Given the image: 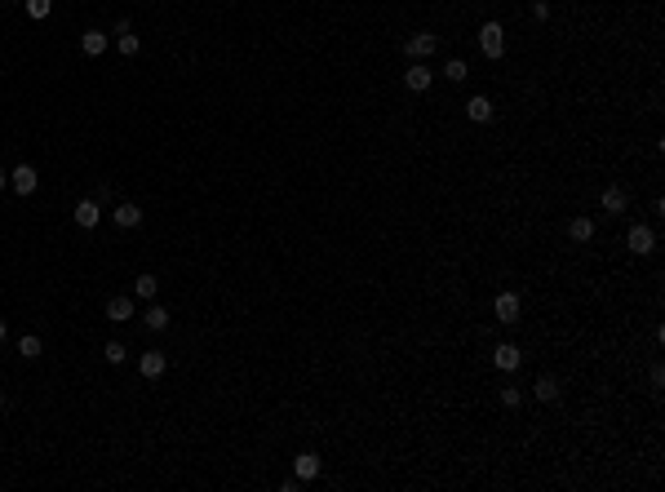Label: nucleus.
I'll use <instances>...</instances> for the list:
<instances>
[{
  "label": "nucleus",
  "instance_id": "1",
  "mask_svg": "<svg viewBox=\"0 0 665 492\" xmlns=\"http://www.w3.org/2000/svg\"><path fill=\"white\" fill-rule=\"evenodd\" d=\"M479 49H483V58H492V63L506 54V27L501 22H483L479 27Z\"/></svg>",
  "mask_w": 665,
  "mask_h": 492
},
{
  "label": "nucleus",
  "instance_id": "2",
  "mask_svg": "<svg viewBox=\"0 0 665 492\" xmlns=\"http://www.w3.org/2000/svg\"><path fill=\"white\" fill-rule=\"evenodd\" d=\"M404 49H408V58H413V63H426V58H430L435 49H439V35H430V31H413Z\"/></svg>",
  "mask_w": 665,
  "mask_h": 492
},
{
  "label": "nucleus",
  "instance_id": "3",
  "mask_svg": "<svg viewBox=\"0 0 665 492\" xmlns=\"http://www.w3.org/2000/svg\"><path fill=\"white\" fill-rule=\"evenodd\" d=\"M625 244H630V253H639V257H648L652 248H657V235H652V226H630V235H625Z\"/></svg>",
  "mask_w": 665,
  "mask_h": 492
},
{
  "label": "nucleus",
  "instance_id": "4",
  "mask_svg": "<svg viewBox=\"0 0 665 492\" xmlns=\"http://www.w3.org/2000/svg\"><path fill=\"white\" fill-rule=\"evenodd\" d=\"M492 364H497L501 373H515V368L524 364V355H519L515 342H497V351H492Z\"/></svg>",
  "mask_w": 665,
  "mask_h": 492
},
{
  "label": "nucleus",
  "instance_id": "5",
  "mask_svg": "<svg viewBox=\"0 0 665 492\" xmlns=\"http://www.w3.org/2000/svg\"><path fill=\"white\" fill-rule=\"evenodd\" d=\"M492 310H497L501 324H519V310H524V302H519V293H497Z\"/></svg>",
  "mask_w": 665,
  "mask_h": 492
},
{
  "label": "nucleus",
  "instance_id": "6",
  "mask_svg": "<svg viewBox=\"0 0 665 492\" xmlns=\"http://www.w3.org/2000/svg\"><path fill=\"white\" fill-rule=\"evenodd\" d=\"M404 85H408V89H413V93H426V89L435 85V71H430L426 63H413V67H408V71H404Z\"/></svg>",
  "mask_w": 665,
  "mask_h": 492
},
{
  "label": "nucleus",
  "instance_id": "7",
  "mask_svg": "<svg viewBox=\"0 0 665 492\" xmlns=\"http://www.w3.org/2000/svg\"><path fill=\"white\" fill-rule=\"evenodd\" d=\"M138 368H142V377H147V381H155V377H164V368H169V355H164V351H142Z\"/></svg>",
  "mask_w": 665,
  "mask_h": 492
},
{
  "label": "nucleus",
  "instance_id": "8",
  "mask_svg": "<svg viewBox=\"0 0 665 492\" xmlns=\"http://www.w3.org/2000/svg\"><path fill=\"white\" fill-rule=\"evenodd\" d=\"M9 187H14L18 196H31V191L40 187V177H36V169H31V164H18V169L9 173Z\"/></svg>",
  "mask_w": 665,
  "mask_h": 492
},
{
  "label": "nucleus",
  "instance_id": "9",
  "mask_svg": "<svg viewBox=\"0 0 665 492\" xmlns=\"http://www.w3.org/2000/svg\"><path fill=\"white\" fill-rule=\"evenodd\" d=\"M293 475H297V484L320 479V457H315V452H297V457H293Z\"/></svg>",
  "mask_w": 665,
  "mask_h": 492
},
{
  "label": "nucleus",
  "instance_id": "10",
  "mask_svg": "<svg viewBox=\"0 0 665 492\" xmlns=\"http://www.w3.org/2000/svg\"><path fill=\"white\" fill-rule=\"evenodd\" d=\"M71 218H76V226H84V231H89V226H98V222H102V209H98V200H80Z\"/></svg>",
  "mask_w": 665,
  "mask_h": 492
},
{
  "label": "nucleus",
  "instance_id": "11",
  "mask_svg": "<svg viewBox=\"0 0 665 492\" xmlns=\"http://www.w3.org/2000/svg\"><path fill=\"white\" fill-rule=\"evenodd\" d=\"M492 111H497V106H492V98H483V93H475V98L466 102V116L475 120V125H488V120H492Z\"/></svg>",
  "mask_w": 665,
  "mask_h": 492
},
{
  "label": "nucleus",
  "instance_id": "12",
  "mask_svg": "<svg viewBox=\"0 0 665 492\" xmlns=\"http://www.w3.org/2000/svg\"><path fill=\"white\" fill-rule=\"evenodd\" d=\"M532 395H537L541 404H554L559 399V377H550V373H541L537 381H532Z\"/></svg>",
  "mask_w": 665,
  "mask_h": 492
},
{
  "label": "nucleus",
  "instance_id": "13",
  "mask_svg": "<svg viewBox=\"0 0 665 492\" xmlns=\"http://www.w3.org/2000/svg\"><path fill=\"white\" fill-rule=\"evenodd\" d=\"M111 218H116V226H125V231H133V226L142 222V209L125 200V204H116V209H111Z\"/></svg>",
  "mask_w": 665,
  "mask_h": 492
},
{
  "label": "nucleus",
  "instance_id": "14",
  "mask_svg": "<svg viewBox=\"0 0 665 492\" xmlns=\"http://www.w3.org/2000/svg\"><path fill=\"white\" fill-rule=\"evenodd\" d=\"M107 319L111 324L133 319V297H107Z\"/></svg>",
  "mask_w": 665,
  "mask_h": 492
},
{
  "label": "nucleus",
  "instance_id": "15",
  "mask_svg": "<svg viewBox=\"0 0 665 492\" xmlns=\"http://www.w3.org/2000/svg\"><path fill=\"white\" fill-rule=\"evenodd\" d=\"M80 49L89 54V58H98V54L107 49V31H98V27H89V31L80 35Z\"/></svg>",
  "mask_w": 665,
  "mask_h": 492
},
{
  "label": "nucleus",
  "instance_id": "16",
  "mask_svg": "<svg viewBox=\"0 0 665 492\" xmlns=\"http://www.w3.org/2000/svg\"><path fill=\"white\" fill-rule=\"evenodd\" d=\"M625 204H630V196L621 187H603V213H625Z\"/></svg>",
  "mask_w": 665,
  "mask_h": 492
},
{
  "label": "nucleus",
  "instance_id": "17",
  "mask_svg": "<svg viewBox=\"0 0 665 492\" xmlns=\"http://www.w3.org/2000/svg\"><path fill=\"white\" fill-rule=\"evenodd\" d=\"M155 289H160V280H155V275H147V271H142L138 280H133V293H138L142 302H151V297H155Z\"/></svg>",
  "mask_w": 665,
  "mask_h": 492
},
{
  "label": "nucleus",
  "instance_id": "18",
  "mask_svg": "<svg viewBox=\"0 0 665 492\" xmlns=\"http://www.w3.org/2000/svg\"><path fill=\"white\" fill-rule=\"evenodd\" d=\"M142 324H147L151 333H164V328H169V310H164V306H147V315H142Z\"/></svg>",
  "mask_w": 665,
  "mask_h": 492
},
{
  "label": "nucleus",
  "instance_id": "19",
  "mask_svg": "<svg viewBox=\"0 0 665 492\" xmlns=\"http://www.w3.org/2000/svg\"><path fill=\"white\" fill-rule=\"evenodd\" d=\"M568 235H572L577 244H586V239L595 235V222H590V218H572V222H568Z\"/></svg>",
  "mask_w": 665,
  "mask_h": 492
},
{
  "label": "nucleus",
  "instance_id": "20",
  "mask_svg": "<svg viewBox=\"0 0 665 492\" xmlns=\"http://www.w3.org/2000/svg\"><path fill=\"white\" fill-rule=\"evenodd\" d=\"M40 351H45V346H40L36 333H22V338H18V355L22 359H40Z\"/></svg>",
  "mask_w": 665,
  "mask_h": 492
},
{
  "label": "nucleus",
  "instance_id": "21",
  "mask_svg": "<svg viewBox=\"0 0 665 492\" xmlns=\"http://www.w3.org/2000/svg\"><path fill=\"white\" fill-rule=\"evenodd\" d=\"M22 9H27V18H31V22H40V18H49L54 0H22Z\"/></svg>",
  "mask_w": 665,
  "mask_h": 492
},
{
  "label": "nucleus",
  "instance_id": "22",
  "mask_svg": "<svg viewBox=\"0 0 665 492\" xmlns=\"http://www.w3.org/2000/svg\"><path fill=\"white\" fill-rule=\"evenodd\" d=\"M444 76H448V80H453V85H462V80L470 76V67L462 63V58H448V63H444Z\"/></svg>",
  "mask_w": 665,
  "mask_h": 492
},
{
  "label": "nucleus",
  "instance_id": "23",
  "mask_svg": "<svg viewBox=\"0 0 665 492\" xmlns=\"http://www.w3.org/2000/svg\"><path fill=\"white\" fill-rule=\"evenodd\" d=\"M116 45H120V54H125V58H138V49H142V40H138L133 31H129V35H120Z\"/></svg>",
  "mask_w": 665,
  "mask_h": 492
},
{
  "label": "nucleus",
  "instance_id": "24",
  "mask_svg": "<svg viewBox=\"0 0 665 492\" xmlns=\"http://www.w3.org/2000/svg\"><path fill=\"white\" fill-rule=\"evenodd\" d=\"M102 355H107V364H125V359H129V351H125L120 342H107V351H102Z\"/></svg>",
  "mask_w": 665,
  "mask_h": 492
},
{
  "label": "nucleus",
  "instance_id": "25",
  "mask_svg": "<svg viewBox=\"0 0 665 492\" xmlns=\"http://www.w3.org/2000/svg\"><path fill=\"white\" fill-rule=\"evenodd\" d=\"M501 404L506 408H519V404H524V390H519V386H501Z\"/></svg>",
  "mask_w": 665,
  "mask_h": 492
},
{
  "label": "nucleus",
  "instance_id": "26",
  "mask_svg": "<svg viewBox=\"0 0 665 492\" xmlns=\"http://www.w3.org/2000/svg\"><path fill=\"white\" fill-rule=\"evenodd\" d=\"M5 333H9V328H5V319H0V342H5Z\"/></svg>",
  "mask_w": 665,
  "mask_h": 492
},
{
  "label": "nucleus",
  "instance_id": "27",
  "mask_svg": "<svg viewBox=\"0 0 665 492\" xmlns=\"http://www.w3.org/2000/svg\"><path fill=\"white\" fill-rule=\"evenodd\" d=\"M5 182H9V173H5V169H0V187H5Z\"/></svg>",
  "mask_w": 665,
  "mask_h": 492
},
{
  "label": "nucleus",
  "instance_id": "28",
  "mask_svg": "<svg viewBox=\"0 0 665 492\" xmlns=\"http://www.w3.org/2000/svg\"><path fill=\"white\" fill-rule=\"evenodd\" d=\"M0 408H5V390H0Z\"/></svg>",
  "mask_w": 665,
  "mask_h": 492
},
{
  "label": "nucleus",
  "instance_id": "29",
  "mask_svg": "<svg viewBox=\"0 0 665 492\" xmlns=\"http://www.w3.org/2000/svg\"><path fill=\"white\" fill-rule=\"evenodd\" d=\"M9 5H14V0H9Z\"/></svg>",
  "mask_w": 665,
  "mask_h": 492
}]
</instances>
